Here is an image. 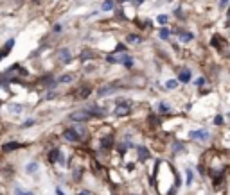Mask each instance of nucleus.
<instances>
[{
    "label": "nucleus",
    "mask_w": 230,
    "mask_h": 195,
    "mask_svg": "<svg viewBox=\"0 0 230 195\" xmlns=\"http://www.w3.org/2000/svg\"><path fill=\"white\" fill-rule=\"evenodd\" d=\"M106 61H108V63H122V64H126V66H131V64H133V59L130 58L128 54H120V56H108Z\"/></svg>",
    "instance_id": "obj_1"
},
{
    "label": "nucleus",
    "mask_w": 230,
    "mask_h": 195,
    "mask_svg": "<svg viewBox=\"0 0 230 195\" xmlns=\"http://www.w3.org/2000/svg\"><path fill=\"white\" fill-rule=\"evenodd\" d=\"M130 104L128 102H117V106H115V115H119V117H124V115H128L130 113Z\"/></svg>",
    "instance_id": "obj_2"
},
{
    "label": "nucleus",
    "mask_w": 230,
    "mask_h": 195,
    "mask_svg": "<svg viewBox=\"0 0 230 195\" xmlns=\"http://www.w3.org/2000/svg\"><path fill=\"white\" fill-rule=\"evenodd\" d=\"M90 113L88 111H76V113H72L70 115V120L72 122H86V120H90Z\"/></svg>",
    "instance_id": "obj_3"
},
{
    "label": "nucleus",
    "mask_w": 230,
    "mask_h": 195,
    "mask_svg": "<svg viewBox=\"0 0 230 195\" xmlns=\"http://www.w3.org/2000/svg\"><path fill=\"white\" fill-rule=\"evenodd\" d=\"M90 91H92V88L90 86H81L77 91H74L72 95H74V98L76 100H83V98H86L88 95H90Z\"/></svg>",
    "instance_id": "obj_4"
},
{
    "label": "nucleus",
    "mask_w": 230,
    "mask_h": 195,
    "mask_svg": "<svg viewBox=\"0 0 230 195\" xmlns=\"http://www.w3.org/2000/svg\"><path fill=\"white\" fill-rule=\"evenodd\" d=\"M189 136H191L192 140H207V138L211 136V133H209L207 129H198V131H191Z\"/></svg>",
    "instance_id": "obj_5"
},
{
    "label": "nucleus",
    "mask_w": 230,
    "mask_h": 195,
    "mask_svg": "<svg viewBox=\"0 0 230 195\" xmlns=\"http://www.w3.org/2000/svg\"><path fill=\"white\" fill-rule=\"evenodd\" d=\"M58 59H59L61 63H70V61H72L70 50H68V48H59V50H58Z\"/></svg>",
    "instance_id": "obj_6"
},
{
    "label": "nucleus",
    "mask_w": 230,
    "mask_h": 195,
    "mask_svg": "<svg viewBox=\"0 0 230 195\" xmlns=\"http://www.w3.org/2000/svg\"><path fill=\"white\" fill-rule=\"evenodd\" d=\"M13 47H15V39H7V43H5V45L0 48V59L5 58V56L11 52V48H13Z\"/></svg>",
    "instance_id": "obj_7"
},
{
    "label": "nucleus",
    "mask_w": 230,
    "mask_h": 195,
    "mask_svg": "<svg viewBox=\"0 0 230 195\" xmlns=\"http://www.w3.org/2000/svg\"><path fill=\"white\" fill-rule=\"evenodd\" d=\"M63 136L67 138L68 141H79V140H81V134L77 133L76 129H68V131H65V134H63Z\"/></svg>",
    "instance_id": "obj_8"
},
{
    "label": "nucleus",
    "mask_w": 230,
    "mask_h": 195,
    "mask_svg": "<svg viewBox=\"0 0 230 195\" xmlns=\"http://www.w3.org/2000/svg\"><path fill=\"white\" fill-rule=\"evenodd\" d=\"M178 81L180 82H189L191 81V70L189 68H182L180 74H178Z\"/></svg>",
    "instance_id": "obj_9"
},
{
    "label": "nucleus",
    "mask_w": 230,
    "mask_h": 195,
    "mask_svg": "<svg viewBox=\"0 0 230 195\" xmlns=\"http://www.w3.org/2000/svg\"><path fill=\"white\" fill-rule=\"evenodd\" d=\"M117 88H119V84H108V86H103V88H99V97L112 93V91H115Z\"/></svg>",
    "instance_id": "obj_10"
},
{
    "label": "nucleus",
    "mask_w": 230,
    "mask_h": 195,
    "mask_svg": "<svg viewBox=\"0 0 230 195\" xmlns=\"http://www.w3.org/2000/svg\"><path fill=\"white\" fill-rule=\"evenodd\" d=\"M110 147H112V136L101 138V149H103V152H106Z\"/></svg>",
    "instance_id": "obj_11"
},
{
    "label": "nucleus",
    "mask_w": 230,
    "mask_h": 195,
    "mask_svg": "<svg viewBox=\"0 0 230 195\" xmlns=\"http://www.w3.org/2000/svg\"><path fill=\"white\" fill-rule=\"evenodd\" d=\"M148 157H149V150L146 147H138V159L140 161H146Z\"/></svg>",
    "instance_id": "obj_12"
},
{
    "label": "nucleus",
    "mask_w": 230,
    "mask_h": 195,
    "mask_svg": "<svg viewBox=\"0 0 230 195\" xmlns=\"http://www.w3.org/2000/svg\"><path fill=\"white\" fill-rule=\"evenodd\" d=\"M49 159H51V161H52V163H56V161H59V163H63V157H61V152H59V150H52V152H51V157H49Z\"/></svg>",
    "instance_id": "obj_13"
},
{
    "label": "nucleus",
    "mask_w": 230,
    "mask_h": 195,
    "mask_svg": "<svg viewBox=\"0 0 230 195\" xmlns=\"http://www.w3.org/2000/svg\"><path fill=\"white\" fill-rule=\"evenodd\" d=\"M20 143H16V141H11V143H5V145H2V150L4 152H9V150H13V149H18Z\"/></svg>",
    "instance_id": "obj_14"
},
{
    "label": "nucleus",
    "mask_w": 230,
    "mask_h": 195,
    "mask_svg": "<svg viewBox=\"0 0 230 195\" xmlns=\"http://www.w3.org/2000/svg\"><path fill=\"white\" fill-rule=\"evenodd\" d=\"M178 38H180V41H191L194 36H192V32H178Z\"/></svg>",
    "instance_id": "obj_15"
},
{
    "label": "nucleus",
    "mask_w": 230,
    "mask_h": 195,
    "mask_svg": "<svg viewBox=\"0 0 230 195\" xmlns=\"http://www.w3.org/2000/svg\"><path fill=\"white\" fill-rule=\"evenodd\" d=\"M72 75H70V74H65V75H61V77L58 79V82H59V84H65V82H72Z\"/></svg>",
    "instance_id": "obj_16"
},
{
    "label": "nucleus",
    "mask_w": 230,
    "mask_h": 195,
    "mask_svg": "<svg viewBox=\"0 0 230 195\" xmlns=\"http://www.w3.org/2000/svg\"><path fill=\"white\" fill-rule=\"evenodd\" d=\"M36 168H38V163H34V161L27 165V172H29V174H34V172H36Z\"/></svg>",
    "instance_id": "obj_17"
},
{
    "label": "nucleus",
    "mask_w": 230,
    "mask_h": 195,
    "mask_svg": "<svg viewBox=\"0 0 230 195\" xmlns=\"http://www.w3.org/2000/svg\"><path fill=\"white\" fill-rule=\"evenodd\" d=\"M176 86H178V81H174V79H171V81L166 82V88H167V90H174Z\"/></svg>",
    "instance_id": "obj_18"
},
{
    "label": "nucleus",
    "mask_w": 230,
    "mask_h": 195,
    "mask_svg": "<svg viewBox=\"0 0 230 195\" xmlns=\"http://www.w3.org/2000/svg\"><path fill=\"white\" fill-rule=\"evenodd\" d=\"M112 7H113V2H112V0H104V4H103V9H104V11H110Z\"/></svg>",
    "instance_id": "obj_19"
},
{
    "label": "nucleus",
    "mask_w": 230,
    "mask_h": 195,
    "mask_svg": "<svg viewBox=\"0 0 230 195\" xmlns=\"http://www.w3.org/2000/svg\"><path fill=\"white\" fill-rule=\"evenodd\" d=\"M223 122H225V117H223V115H216V118H214V124H216V125H221Z\"/></svg>",
    "instance_id": "obj_20"
},
{
    "label": "nucleus",
    "mask_w": 230,
    "mask_h": 195,
    "mask_svg": "<svg viewBox=\"0 0 230 195\" xmlns=\"http://www.w3.org/2000/svg\"><path fill=\"white\" fill-rule=\"evenodd\" d=\"M128 41H131V43H140L142 39H140V36H135V34H130V36H128Z\"/></svg>",
    "instance_id": "obj_21"
},
{
    "label": "nucleus",
    "mask_w": 230,
    "mask_h": 195,
    "mask_svg": "<svg viewBox=\"0 0 230 195\" xmlns=\"http://www.w3.org/2000/svg\"><path fill=\"white\" fill-rule=\"evenodd\" d=\"M15 195H33V193H31V192H23L22 188L16 186V188H15Z\"/></svg>",
    "instance_id": "obj_22"
},
{
    "label": "nucleus",
    "mask_w": 230,
    "mask_h": 195,
    "mask_svg": "<svg viewBox=\"0 0 230 195\" xmlns=\"http://www.w3.org/2000/svg\"><path fill=\"white\" fill-rule=\"evenodd\" d=\"M94 56H92V52L90 50H85L83 54H81V59H92Z\"/></svg>",
    "instance_id": "obj_23"
},
{
    "label": "nucleus",
    "mask_w": 230,
    "mask_h": 195,
    "mask_svg": "<svg viewBox=\"0 0 230 195\" xmlns=\"http://www.w3.org/2000/svg\"><path fill=\"white\" fill-rule=\"evenodd\" d=\"M160 38L167 39V38H169V31H167V29H162V31H160Z\"/></svg>",
    "instance_id": "obj_24"
},
{
    "label": "nucleus",
    "mask_w": 230,
    "mask_h": 195,
    "mask_svg": "<svg viewBox=\"0 0 230 195\" xmlns=\"http://www.w3.org/2000/svg\"><path fill=\"white\" fill-rule=\"evenodd\" d=\"M158 109H160L162 113H167V111H169V106H166V104L162 102V104H158Z\"/></svg>",
    "instance_id": "obj_25"
},
{
    "label": "nucleus",
    "mask_w": 230,
    "mask_h": 195,
    "mask_svg": "<svg viewBox=\"0 0 230 195\" xmlns=\"http://www.w3.org/2000/svg\"><path fill=\"white\" fill-rule=\"evenodd\" d=\"M194 84H196L198 88H201V86L205 84V79H203V77H198V79H196V82H194Z\"/></svg>",
    "instance_id": "obj_26"
},
{
    "label": "nucleus",
    "mask_w": 230,
    "mask_h": 195,
    "mask_svg": "<svg viewBox=\"0 0 230 195\" xmlns=\"http://www.w3.org/2000/svg\"><path fill=\"white\" fill-rule=\"evenodd\" d=\"M228 2H230V0H219V7H221V9H225V7L228 5Z\"/></svg>",
    "instance_id": "obj_27"
},
{
    "label": "nucleus",
    "mask_w": 230,
    "mask_h": 195,
    "mask_svg": "<svg viewBox=\"0 0 230 195\" xmlns=\"http://www.w3.org/2000/svg\"><path fill=\"white\" fill-rule=\"evenodd\" d=\"M9 109H11V111H22V106H15V104H11Z\"/></svg>",
    "instance_id": "obj_28"
},
{
    "label": "nucleus",
    "mask_w": 230,
    "mask_h": 195,
    "mask_svg": "<svg viewBox=\"0 0 230 195\" xmlns=\"http://www.w3.org/2000/svg\"><path fill=\"white\" fill-rule=\"evenodd\" d=\"M192 183V170H187V184Z\"/></svg>",
    "instance_id": "obj_29"
},
{
    "label": "nucleus",
    "mask_w": 230,
    "mask_h": 195,
    "mask_svg": "<svg viewBox=\"0 0 230 195\" xmlns=\"http://www.w3.org/2000/svg\"><path fill=\"white\" fill-rule=\"evenodd\" d=\"M166 21H167V16L166 15H160L158 16V23H166Z\"/></svg>",
    "instance_id": "obj_30"
},
{
    "label": "nucleus",
    "mask_w": 230,
    "mask_h": 195,
    "mask_svg": "<svg viewBox=\"0 0 230 195\" xmlns=\"http://www.w3.org/2000/svg\"><path fill=\"white\" fill-rule=\"evenodd\" d=\"M174 150H183V145H182V143H176V145H174Z\"/></svg>",
    "instance_id": "obj_31"
},
{
    "label": "nucleus",
    "mask_w": 230,
    "mask_h": 195,
    "mask_svg": "<svg viewBox=\"0 0 230 195\" xmlns=\"http://www.w3.org/2000/svg\"><path fill=\"white\" fill-rule=\"evenodd\" d=\"M33 124H34V120H27V122L23 124V127H29V125H33Z\"/></svg>",
    "instance_id": "obj_32"
},
{
    "label": "nucleus",
    "mask_w": 230,
    "mask_h": 195,
    "mask_svg": "<svg viewBox=\"0 0 230 195\" xmlns=\"http://www.w3.org/2000/svg\"><path fill=\"white\" fill-rule=\"evenodd\" d=\"M56 193H58V195H65V193H63V190H61V188H56Z\"/></svg>",
    "instance_id": "obj_33"
},
{
    "label": "nucleus",
    "mask_w": 230,
    "mask_h": 195,
    "mask_svg": "<svg viewBox=\"0 0 230 195\" xmlns=\"http://www.w3.org/2000/svg\"><path fill=\"white\" fill-rule=\"evenodd\" d=\"M142 2H144V0H135V4H142Z\"/></svg>",
    "instance_id": "obj_34"
},
{
    "label": "nucleus",
    "mask_w": 230,
    "mask_h": 195,
    "mask_svg": "<svg viewBox=\"0 0 230 195\" xmlns=\"http://www.w3.org/2000/svg\"><path fill=\"white\" fill-rule=\"evenodd\" d=\"M79 195H90V193H88V192H81Z\"/></svg>",
    "instance_id": "obj_35"
},
{
    "label": "nucleus",
    "mask_w": 230,
    "mask_h": 195,
    "mask_svg": "<svg viewBox=\"0 0 230 195\" xmlns=\"http://www.w3.org/2000/svg\"><path fill=\"white\" fill-rule=\"evenodd\" d=\"M228 16H230V7H228Z\"/></svg>",
    "instance_id": "obj_36"
}]
</instances>
